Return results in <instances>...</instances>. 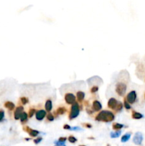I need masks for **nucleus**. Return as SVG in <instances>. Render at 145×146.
Returning a JSON list of instances; mask_svg holds the SVG:
<instances>
[{
	"label": "nucleus",
	"instance_id": "nucleus-1",
	"mask_svg": "<svg viewBox=\"0 0 145 146\" xmlns=\"http://www.w3.org/2000/svg\"><path fill=\"white\" fill-rule=\"evenodd\" d=\"M114 119V115L111 111H102L95 117V120L97 121L105 122V123L113 121Z\"/></svg>",
	"mask_w": 145,
	"mask_h": 146
},
{
	"label": "nucleus",
	"instance_id": "nucleus-2",
	"mask_svg": "<svg viewBox=\"0 0 145 146\" xmlns=\"http://www.w3.org/2000/svg\"><path fill=\"white\" fill-rule=\"evenodd\" d=\"M79 112H80V106L78 105V103H74L72 104L71 108V111L69 113V119L70 120H72L74 118H75L76 117L78 116L79 115Z\"/></svg>",
	"mask_w": 145,
	"mask_h": 146
},
{
	"label": "nucleus",
	"instance_id": "nucleus-3",
	"mask_svg": "<svg viewBox=\"0 0 145 146\" xmlns=\"http://www.w3.org/2000/svg\"><path fill=\"white\" fill-rule=\"evenodd\" d=\"M115 90L119 96H123L127 90V85L124 83H117L116 85Z\"/></svg>",
	"mask_w": 145,
	"mask_h": 146
},
{
	"label": "nucleus",
	"instance_id": "nucleus-4",
	"mask_svg": "<svg viewBox=\"0 0 145 146\" xmlns=\"http://www.w3.org/2000/svg\"><path fill=\"white\" fill-rule=\"evenodd\" d=\"M125 98H126V100L127 101V102L129 103H130V104L134 103L135 102L136 99H137V93H136V91L135 90L130 91Z\"/></svg>",
	"mask_w": 145,
	"mask_h": 146
},
{
	"label": "nucleus",
	"instance_id": "nucleus-5",
	"mask_svg": "<svg viewBox=\"0 0 145 146\" xmlns=\"http://www.w3.org/2000/svg\"><path fill=\"white\" fill-rule=\"evenodd\" d=\"M142 141H143V135L142 133L140 132H137L135 133L134 138H133V143L137 145V146H139L142 143Z\"/></svg>",
	"mask_w": 145,
	"mask_h": 146
},
{
	"label": "nucleus",
	"instance_id": "nucleus-6",
	"mask_svg": "<svg viewBox=\"0 0 145 146\" xmlns=\"http://www.w3.org/2000/svg\"><path fill=\"white\" fill-rule=\"evenodd\" d=\"M75 100H76L75 96L72 93H66L65 96V101L69 105H72L74 103H75L76 102Z\"/></svg>",
	"mask_w": 145,
	"mask_h": 146
},
{
	"label": "nucleus",
	"instance_id": "nucleus-7",
	"mask_svg": "<svg viewBox=\"0 0 145 146\" xmlns=\"http://www.w3.org/2000/svg\"><path fill=\"white\" fill-rule=\"evenodd\" d=\"M24 130L26 131V133H28L30 136L31 137H36L39 134V132L36 130H33L31 128H30L29 126H25L24 127Z\"/></svg>",
	"mask_w": 145,
	"mask_h": 146
},
{
	"label": "nucleus",
	"instance_id": "nucleus-8",
	"mask_svg": "<svg viewBox=\"0 0 145 146\" xmlns=\"http://www.w3.org/2000/svg\"><path fill=\"white\" fill-rule=\"evenodd\" d=\"M46 115V111L39 110L36 112V118L38 121H42Z\"/></svg>",
	"mask_w": 145,
	"mask_h": 146
},
{
	"label": "nucleus",
	"instance_id": "nucleus-9",
	"mask_svg": "<svg viewBox=\"0 0 145 146\" xmlns=\"http://www.w3.org/2000/svg\"><path fill=\"white\" fill-rule=\"evenodd\" d=\"M24 112V107L23 106H18L14 111V118L15 120L20 119V116L21 113Z\"/></svg>",
	"mask_w": 145,
	"mask_h": 146
},
{
	"label": "nucleus",
	"instance_id": "nucleus-10",
	"mask_svg": "<svg viewBox=\"0 0 145 146\" xmlns=\"http://www.w3.org/2000/svg\"><path fill=\"white\" fill-rule=\"evenodd\" d=\"M118 104V101L114 98H111L109 101H108V103H107V106L110 108L111 109H113V110H115L116 107L117 106Z\"/></svg>",
	"mask_w": 145,
	"mask_h": 146
},
{
	"label": "nucleus",
	"instance_id": "nucleus-11",
	"mask_svg": "<svg viewBox=\"0 0 145 146\" xmlns=\"http://www.w3.org/2000/svg\"><path fill=\"white\" fill-rule=\"evenodd\" d=\"M102 108V104L99 101H94L93 103V109L94 111H100Z\"/></svg>",
	"mask_w": 145,
	"mask_h": 146
},
{
	"label": "nucleus",
	"instance_id": "nucleus-12",
	"mask_svg": "<svg viewBox=\"0 0 145 146\" xmlns=\"http://www.w3.org/2000/svg\"><path fill=\"white\" fill-rule=\"evenodd\" d=\"M52 101L51 100H47L46 102V104H45V108H46V112H51V110H52Z\"/></svg>",
	"mask_w": 145,
	"mask_h": 146
},
{
	"label": "nucleus",
	"instance_id": "nucleus-13",
	"mask_svg": "<svg viewBox=\"0 0 145 146\" xmlns=\"http://www.w3.org/2000/svg\"><path fill=\"white\" fill-rule=\"evenodd\" d=\"M132 118L134 119H136V120H139V119H141L143 118V115L139 112H137V111H132Z\"/></svg>",
	"mask_w": 145,
	"mask_h": 146
},
{
	"label": "nucleus",
	"instance_id": "nucleus-14",
	"mask_svg": "<svg viewBox=\"0 0 145 146\" xmlns=\"http://www.w3.org/2000/svg\"><path fill=\"white\" fill-rule=\"evenodd\" d=\"M4 106L7 108H8L9 111H13L14 109V108H15V105L12 102H11V101H7L4 103Z\"/></svg>",
	"mask_w": 145,
	"mask_h": 146
},
{
	"label": "nucleus",
	"instance_id": "nucleus-15",
	"mask_svg": "<svg viewBox=\"0 0 145 146\" xmlns=\"http://www.w3.org/2000/svg\"><path fill=\"white\" fill-rule=\"evenodd\" d=\"M66 111H67V109H66L65 107L62 106V107H59L56 110V111H55L54 113H56L57 115H63V114H64Z\"/></svg>",
	"mask_w": 145,
	"mask_h": 146
},
{
	"label": "nucleus",
	"instance_id": "nucleus-16",
	"mask_svg": "<svg viewBox=\"0 0 145 146\" xmlns=\"http://www.w3.org/2000/svg\"><path fill=\"white\" fill-rule=\"evenodd\" d=\"M85 98V93H83V91H78L77 92V98H78V101L79 102H82L83 101Z\"/></svg>",
	"mask_w": 145,
	"mask_h": 146
},
{
	"label": "nucleus",
	"instance_id": "nucleus-17",
	"mask_svg": "<svg viewBox=\"0 0 145 146\" xmlns=\"http://www.w3.org/2000/svg\"><path fill=\"white\" fill-rule=\"evenodd\" d=\"M20 121H21V123H25L28 121V115L26 112H23L21 113V116H20Z\"/></svg>",
	"mask_w": 145,
	"mask_h": 146
},
{
	"label": "nucleus",
	"instance_id": "nucleus-18",
	"mask_svg": "<svg viewBox=\"0 0 145 146\" xmlns=\"http://www.w3.org/2000/svg\"><path fill=\"white\" fill-rule=\"evenodd\" d=\"M130 137H131V133H127L124 134V135L122 137V138H121V142H122V143H126V142H127L129 140Z\"/></svg>",
	"mask_w": 145,
	"mask_h": 146
},
{
	"label": "nucleus",
	"instance_id": "nucleus-19",
	"mask_svg": "<svg viewBox=\"0 0 145 146\" xmlns=\"http://www.w3.org/2000/svg\"><path fill=\"white\" fill-rule=\"evenodd\" d=\"M123 127H124V125H123L122 124L117 123H113V128L114 129V130H120V129H122Z\"/></svg>",
	"mask_w": 145,
	"mask_h": 146
},
{
	"label": "nucleus",
	"instance_id": "nucleus-20",
	"mask_svg": "<svg viewBox=\"0 0 145 146\" xmlns=\"http://www.w3.org/2000/svg\"><path fill=\"white\" fill-rule=\"evenodd\" d=\"M121 130H117L116 132H114V133H110V137L113 138H118L120 135H121Z\"/></svg>",
	"mask_w": 145,
	"mask_h": 146
},
{
	"label": "nucleus",
	"instance_id": "nucleus-21",
	"mask_svg": "<svg viewBox=\"0 0 145 146\" xmlns=\"http://www.w3.org/2000/svg\"><path fill=\"white\" fill-rule=\"evenodd\" d=\"M122 108H123L122 103H120V102H118V104H117V106L116 108H115V111H116L117 112H120L122 110Z\"/></svg>",
	"mask_w": 145,
	"mask_h": 146
},
{
	"label": "nucleus",
	"instance_id": "nucleus-22",
	"mask_svg": "<svg viewBox=\"0 0 145 146\" xmlns=\"http://www.w3.org/2000/svg\"><path fill=\"white\" fill-rule=\"evenodd\" d=\"M124 107L126 109H127V110L131 109L130 103H129L127 102V101L126 100V98H124Z\"/></svg>",
	"mask_w": 145,
	"mask_h": 146
},
{
	"label": "nucleus",
	"instance_id": "nucleus-23",
	"mask_svg": "<svg viewBox=\"0 0 145 146\" xmlns=\"http://www.w3.org/2000/svg\"><path fill=\"white\" fill-rule=\"evenodd\" d=\"M47 120H48V121H54V116H53V115L51 113V112H49L47 115Z\"/></svg>",
	"mask_w": 145,
	"mask_h": 146
},
{
	"label": "nucleus",
	"instance_id": "nucleus-24",
	"mask_svg": "<svg viewBox=\"0 0 145 146\" xmlns=\"http://www.w3.org/2000/svg\"><path fill=\"white\" fill-rule=\"evenodd\" d=\"M20 101H21V102L23 105H26L29 102V99L26 97H21L20 98Z\"/></svg>",
	"mask_w": 145,
	"mask_h": 146
},
{
	"label": "nucleus",
	"instance_id": "nucleus-25",
	"mask_svg": "<svg viewBox=\"0 0 145 146\" xmlns=\"http://www.w3.org/2000/svg\"><path fill=\"white\" fill-rule=\"evenodd\" d=\"M68 141L71 143H75V142H77V138H75L72 135H71L68 137Z\"/></svg>",
	"mask_w": 145,
	"mask_h": 146
},
{
	"label": "nucleus",
	"instance_id": "nucleus-26",
	"mask_svg": "<svg viewBox=\"0 0 145 146\" xmlns=\"http://www.w3.org/2000/svg\"><path fill=\"white\" fill-rule=\"evenodd\" d=\"M36 113V110L34 108H31L29 111V118H31L33 117V115H34V113Z\"/></svg>",
	"mask_w": 145,
	"mask_h": 146
},
{
	"label": "nucleus",
	"instance_id": "nucleus-27",
	"mask_svg": "<svg viewBox=\"0 0 145 146\" xmlns=\"http://www.w3.org/2000/svg\"><path fill=\"white\" fill-rule=\"evenodd\" d=\"M98 89H99V88H98V86H93L91 89H90V92L92 93H95V92H97V90H98Z\"/></svg>",
	"mask_w": 145,
	"mask_h": 146
},
{
	"label": "nucleus",
	"instance_id": "nucleus-28",
	"mask_svg": "<svg viewBox=\"0 0 145 146\" xmlns=\"http://www.w3.org/2000/svg\"><path fill=\"white\" fill-rule=\"evenodd\" d=\"M41 140H42V138H41V137H39V138H37L36 139H35V140H33V142H34L35 144H39Z\"/></svg>",
	"mask_w": 145,
	"mask_h": 146
},
{
	"label": "nucleus",
	"instance_id": "nucleus-29",
	"mask_svg": "<svg viewBox=\"0 0 145 146\" xmlns=\"http://www.w3.org/2000/svg\"><path fill=\"white\" fill-rule=\"evenodd\" d=\"M4 112L1 110L0 111V121H1L4 119Z\"/></svg>",
	"mask_w": 145,
	"mask_h": 146
},
{
	"label": "nucleus",
	"instance_id": "nucleus-30",
	"mask_svg": "<svg viewBox=\"0 0 145 146\" xmlns=\"http://www.w3.org/2000/svg\"><path fill=\"white\" fill-rule=\"evenodd\" d=\"M63 128L65 129V130H71V127L69 125H68V124H65L63 125Z\"/></svg>",
	"mask_w": 145,
	"mask_h": 146
},
{
	"label": "nucleus",
	"instance_id": "nucleus-31",
	"mask_svg": "<svg viewBox=\"0 0 145 146\" xmlns=\"http://www.w3.org/2000/svg\"><path fill=\"white\" fill-rule=\"evenodd\" d=\"M83 125L85 127L88 128H92V125H90V123H83Z\"/></svg>",
	"mask_w": 145,
	"mask_h": 146
},
{
	"label": "nucleus",
	"instance_id": "nucleus-32",
	"mask_svg": "<svg viewBox=\"0 0 145 146\" xmlns=\"http://www.w3.org/2000/svg\"><path fill=\"white\" fill-rule=\"evenodd\" d=\"M66 140H67V138H65V137H61V138H60L58 139V140L59 141H61V142H63L65 143V141H66Z\"/></svg>",
	"mask_w": 145,
	"mask_h": 146
},
{
	"label": "nucleus",
	"instance_id": "nucleus-33",
	"mask_svg": "<svg viewBox=\"0 0 145 146\" xmlns=\"http://www.w3.org/2000/svg\"><path fill=\"white\" fill-rule=\"evenodd\" d=\"M71 130H81V128H78V127H72V128H71Z\"/></svg>",
	"mask_w": 145,
	"mask_h": 146
},
{
	"label": "nucleus",
	"instance_id": "nucleus-34",
	"mask_svg": "<svg viewBox=\"0 0 145 146\" xmlns=\"http://www.w3.org/2000/svg\"><path fill=\"white\" fill-rule=\"evenodd\" d=\"M55 146H66L65 144H63V145H56Z\"/></svg>",
	"mask_w": 145,
	"mask_h": 146
},
{
	"label": "nucleus",
	"instance_id": "nucleus-35",
	"mask_svg": "<svg viewBox=\"0 0 145 146\" xmlns=\"http://www.w3.org/2000/svg\"></svg>",
	"mask_w": 145,
	"mask_h": 146
},
{
	"label": "nucleus",
	"instance_id": "nucleus-36",
	"mask_svg": "<svg viewBox=\"0 0 145 146\" xmlns=\"http://www.w3.org/2000/svg\"></svg>",
	"mask_w": 145,
	"mask_h": 146
}]
</instances>
